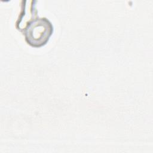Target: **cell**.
<instances>
[{"label":"cell","instance_id":"1","mask_svg":"<svg viewBox=\"0 0 153 153\" xmlns=\"http://www.w3.org/2000/svg\"><path fill=\"white\" fill-rule=\"evenodd\" d=\"M53 27L46 19H36L29 22L26 29V39L29 44L35 47H39L48 40L52 32Z\"/></svg>","mask_w":153,"mask_h":153}]
</instances>
